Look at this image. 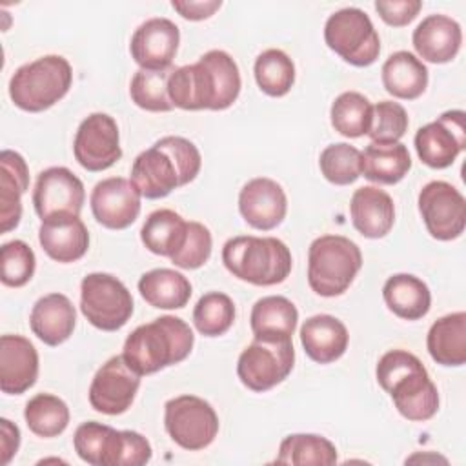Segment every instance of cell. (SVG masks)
<instances>
[{
    "mask_svg": "<svg viewBox=\"0 0 466 466\" xmlns=\"http://www.w3.org/2000/svg\"><path fill=\"white\" fill-rule=\"evenodd\" d=\"M31 331L47 346L66 342L76 326V309L62 293L40 297L29 313Z\"/></svg>",
    "mask_w": 466,
    "mask_h": 466,
    "instance_id": "cell-25",
    "label": "cell"
},
{
    "mask_svg": "<svg viewBox=\"0 0 466 466\" xmlns=\"http://www.w3.org/2000/svg\"><path fill=\"white\" fill-rule=\"evenodd\" d=\"M73 153L76 162L91 173L109 169L122 157L115 118L107 113H91L86 116L76 129Z\"/></svg>",
    "mask_w": 466,
    "mask_h": 466,
    "instance_id": "cell-15",
    "label": "cell"
},
{
    "mask_svg": "<svg viewBox=\"0 0 466 466\" xmlns=\"http://www.w3.org/2000/svg\"><path fill=\"white\" fill-rule=\"evenodd\" d=\"M371 102L359 91L340 93L333 100L329 109L333 129L348 138H359L362 135H368L371 126Z\"/></svg>",
    "mask_w": 466,
    "mask_h": 466,
    "instance_id": "cell-36",
    "label": "cell"
},
{
    "mask_svg": "<svg viewBox=\"0 0 466 466\" xmlns=\"http://www.w3.org/2000/svg\"><path fill=\"white\" fill-rule=\"evenodd\" d=\"M362 268L359 246L342 235H322L308 249V284L320 297L342 295Z\"/></svg>",
    "mask_w": 466,
    "mask_h": 466,
    "instance_id": "cell-8",
    "label": "cell"
},
{
    "mask_svg": "<svg viewBox=\"0 0 466 466\" xmlns=\"http://www.w3.org/2000/svg\"><path fill=\"white\" fill-rule=\"evenodd\" d=\"M299 311L295 304L282 295H268L258 299L249 315L253 337L291 339L297 329Z\"/></svg>",
    "mask_w": 466,
    "mask_h": 466,
    "instance_id": "cell-32",
    "label": "cell"
},
{
    "mask_svg": "<svg viewBox=\"0 0 466 466\" xmlns=\"http://www.w3.org/2000/svg\"><path fill=\"white\" fill-rule=\"evenodd\" d=\"M300 342L311 360L329 364L344 355L350 335L342 320L328 313H319L306 319L300 326Z\"/></svg>",
    "mask_w": 466,
    "mask_h": 466,
    "instance_id": "cell-26",
    "label": "cell"
},
{
    "mask_svg": "<svg viewBox=\"0 0 466 466\" xmlns=\"http://www.w3.org/2000/svg\"><path fill=\"white\" fill-rule=\"evenodd\" d=\"M187 233V222L173 209H157L147 215L142 229V244L155 255H175Z\"/></svg>",
    "mask_w": 466,
    "mask_h": 466,
    "instance_id": "cell-34",
    "label": "cell"
},
{
    "mask_svg": "<svg viewBox=\"0 0 466 466\" xmlns=\"http://www.w3.org/2000/svg\"><path fill=\"white\" fill-rule=\"evenodd\" d=\"M430 357L441 366H462L466 362V313L455 311L437 319L426 337Z\"/></svg>",
    "mask_w": 466,
    "mask_h": 466,
    "instance_id": "cell-28",
    "label": "cell"
},
{
    "mask_svg": "<svg viewBox=\"0 0 466 466\" xmlns=\"http://www.w3.org/2000/svg\"><path fill=\"white\" fill-rule=\"evenodd\" d=\"M193 344L195 335L187 322L175 315H162L127 335L122 357L138 375H151L182 362Z\"/></svg>",
    "mask_w": 466,
    "mask_h": 466,
    "instance_id": "cell-4",
    "label": "cell"
},
{
    "mask_svg": "<svg viewBox=\"0 0 466 466\" xmlns=\"http://www.w3.org/2000/svg\"><path fill=\"white\" fill-rule=\"evenodd\" d=\"M411 169V157L404 144L371 142L360 151V175L382 186L400 182Z\"/></svg>",
    "mask_w": 466,
    "mask_h": 466,
    "instance_id": "cell-29",
    "label": "cell"
},
{
    "mask_svg": "<svg viewBox=\"0 0 466 466\" xmlns=\"http://www.w3.org/2000/svg\"><path fill=\"white\" fill-rule=\"evenodd\" d=\"M140 191L124 177H109L91 191L89 204L93 217L107 229L129 228L140 213Z\"/></svg>",
    "mask_w": 466,
    "mask_h": 466,
    "instance_id": "cell-18",
    "label": "cell"
},
{
    "mask_svg": "<svg viewBox=\"0 0 466 466\" xmlns=\"http://www.w3.org/2000/svg\"><path fill=\"white\" fill-rule=\"evenodd\" d=\"M257 86L269 96H284L295 84V64L282 49L262 51L253 66Z\"/></svg>",
    "mask_w": 466,
    "mask_h": 466,
    "instance_id": "cell-38",
    "label": "cell"
},
{
    "mask_svg": "<svg viewBox=\"0 0 466 466\" xmlns=\"http://www.w3.org/2000/svg\"><path fill=\"white\" fill-rule=\"evenodd\" d=\"M337 448L331 441L315 433H293L282 439L279 446L277 462L280 464H315L331 466L337 464Z\"/></svg>",
    "mask_w": 466,
    "mask_h": 466,
    "instance_id": "cell-35",
    "label": "cell"
},
{
    "mask_svg": "<svg viewBox=\"0 0 466 466\" xmlns=\"http://www.w3.org/2000/svg\"><path fill=\"white\" fill-rule=\"evenodd\" d=\"M235 322V304L222 291L202 295L193 309V324L204 337H220Z\"/></svg>",
    "mask_w": 466,
    "mask_h": 466,
    "instance_id": "cell-40",
    "label": "cell"
},
{
    "mask_svg": "<svg viewBox=\"0 0 466 466\" xmlns=\"http://www.w3.org/2000/svg\"><path fill=\"white\" fill-rule=\"evenodd\" d=\"M213 238L209 229L195 220L187 222V233L180 249L171 255V262L180 269H197L209 260Z\"/></svg>",
    "mask_w": 466,
    "mask_h": 466,
    "instance_id": "cell-44",
    "label": "cell"
},
{
    "mask_svg": "<svg viewBox=\"0 0 466 466\" xmlns=\"http://www.w3.org/2000/svg\"><path fill=\"white\" fill-rule=\"evenodd\" d=\"M20 430L9 419H0V464L5 466L18 451Z\"/></svg>",
    "mask_w": 466,
    "mask_h": 466,
    "instance_id": "cell-47",
    "label": "cell"
},
{
    "mask_svg": "<svg viewBox=\"0 0 466 466\" xmlns=\"http://www.w3.org/2000/svg\"><path fill=\"white\" fill-rule=\"evenodd\" d=\"M240 86V71L233 56L222 49H211L195 64L173 67L167 95L171 104L184 111H222L238 98Z\"/></svg>",
    "mask_w": 466,
    "mask_h": 466,
    "instance_id": "cell-1",
    "label": "cell"
},
{
    "mask_svg": "<svg viewBox=\"0 0 466 466\" xmlns=\"http://www.w3.org/2000/svg\"><path fill=\"white\" fill-rule=\"evenodd\" d=\"M38 377V351L24 335L0 339V388L7 395H22Z\"/></svg>",
    "mask_w": 466,
    "mask_h": 466,
    "instance_id": "cell-21",
    "label": "cell"
},
{
    "mask_svg": "<svg viewBox=\"0 0 466 466\" xmlns=\"http://www.w3.org/2000/svg\"><path fill=\"white\" fill-rule=\"evenodd\" d=\"M350 215L353 228L362 237L382 238L395 224V204L384 189L377 186H362L351 195Z\"/></svg>",
    "mask_w": 466,
    "mask_h": 466,
    "instance_id": "cell-24",
    "label": "cell"
},
{
    "mask_svg": "<svg viewBox=\"0 0 466 466\" xmlns=\"http://www.w3.org/2000/svg\"><path fill=\"white\" fill-rule=\"evenodd\" d=\"M408 113L406 109L393 100H382L373 106L371 126L368 137L377 144L399 142L408 131Z\"/></svg>",
    "mask_w": 466,
    "mask_h": 466,
    "instance_id": "cell-43",
    "label": "cell"
},
{
    "mask_svg": "<svg viewBox=\"0 0 466 466\" xmlns=\"http://www.w3.org/2000/svg\"><path fill=\"white\" fill-rule=\"evenodd\" d=\"M324 42L355 67L371 66L380 53V38L370 16L359 7H344L328 16Z\"/></svg>",
    "mask_w": 466,
    "mask_h": 466,
    "instance_id": "cell-9",
    "label": "cell"
},
{
    "mask_svg": "<svg viewBox=\"0 0 466 466\" xmlns=\"http://www.w3.org/2000/svg\"><path fill=\"white\" fill-rule=\"evenodd\" d=\"M29 189V169L13 149L0 153V231L15 229L22 217V195Z\"/></svg>",
    "mask_w": 466,
    "mask_h": 466,
    "instance_id": "cell-27",
    "label": "cell"
},
{
    "mask_svg": "<svg viewBox=\"0 0 466 466\" xmlns=\"http://www.w3.org/2000/svg\"><path fill=\"white\" fill-rule=\"evenodd\" d=\"M202 157L197 146L177 135L162 137L144 149L131 166V182L146 198H164L173 189L193 182Z\"/></svg>",
    "mask_w": 466,
    "mask_h": 466,
    "instance_id": "cell-2",
    "label": "cell"
},
{
    "mask_svg": "<svg viewBox=\"0 0 466 466\" xmlns=\"http://www.w3.org/2000/svg\"><path fill=\"white\" fill-rule=\"evenodd\" d=\"M71 84V64L60 55H46L20 66L13 73L9 98L22 111L40 113L62 100Z\"/></svg>",
    "mask_w": 466,
    "mask_h": 466,
    "instance_id": "cell-6",
    "label": "cell"
},
{
    "mask_svg": "<svg viewBox=\"0 0 466 466\" xmlns=\"http://www.w3.org/2000/svg\"><path fill=\"white\" fill-rule=\"evenodd\" d=\"M138 291L153 308L180 309L189 302L191 282L175 269L157 268L140 277Z\"/></svg>",
    "mask_w": 466,
    "mask_h": 466,
    "instance_id": "cell-33",
    "label": "cell"
},
{
    "mask_svg": "<svg viewBox=\"0 0 466 466\" xmlns=\"http://www.w3.org/2000/svg\"><path fill=\"white\" fill-rule=\"evenodd\" d=\"M466 147V115L461 109L444 111L437 120L419 127L415 151L433 169L450 167Z\"/></svg>",
    "mask_w": 466,
    "mask_h": 466,
    "instance_id": "cell-14",
    "label": "cell"
},
{
    "mask_svg": "<svg viewBox=\"0 0 466 466\" xmlns=\"http://www.w3.org/2000/svg\"><path fill=\"white\" fill-rule=\"evenodd\" d=\"M422 9L420 0H377L375 11L386 22L393 27L408 25Z\"/></svg>",
    "mask_w": 466,
    "mask_h": 466,
    "instance_id": "cell-45",
    "label": "cell"
},
{
    "mask_svg": "<svg viewBox=\"0 0 466 466\" xmlns=\"http://www.w3.org/2000/svg\"><path fill=\"white\" fill-rule=\"evenodd\" d=\"M293 364L295 348L291 339L255 337L238 355L237 375L248 390L262 393L286 380Z\"/></svg>",
    "mask_w": 466,
    "mask_h": 466,
    "instance_id": "cell-10",
    "label": "cell"
},
{
    "mask_svg": "<svg viewBox=\"0 0 466 466\" xmlns=\"http://www.w3.org/2000/svg\"><path fill=\"white\" fill-rule=\"evenodd\" d=\"M80 311L96 329L116 331L133 315V297L116 277L89 273L80 282Z\"/></svg>",
    "mask_w": 466,
    "mask_h": 466,
    "instance_id": "cell-11",
    "label": "cell"
},
{
    "mask_svg": "<svg viewBox=\"0 0 466 466\" xmlns=\"http://www.w3.org/2000/svg\"><path fill=\"white\" fill-rule=\"evenodd\" d=\"M0 264H2V273H0L2 284L9 288H22L35 275V268H36L35 251L24 240L15 238L11 242L2 244Z\"/></svg>",
    "mask_w": 466,
    "mask_h": 466,
    "instance_id": "cell-42",
    "label": "cell"
},
{
    "mask_svg": "<svg viewBox=\"0 0 466 466\" xmlns=\"http://www.w3.org/2000/svg\"><path fill=\"white\" fill-rule=\"evenodd\" d=\"M382 86L395 98L415 100L428 87V69L410 51H395L382 64Z\"/></svg>",
    "mask_w": 466,
    "mask_h": 466,
    "instance_id": "cell-30",
    "label": "cell"
},
{
    "mask_svg": "<svg viewBox=\"0 0 466 466\" xmlns=\"http://www.w3.org/2000/svg\"><path fill=\"white\" fill-rule=\"evenodd\" d=\"M140 377L122 355L106 360L95 373L89 386V404L104 415L127 411L140 388Z\"/></svg>",
    "mask_w": 466,
    "mask_h": 466,
    "instance_id": "cell-16",
    "label": "cell"
},
{
    "mask_svg": "<svg viewBox=\"0 0 466 466\" xmlns=\"http://www.w3.org/2000/svg\"><path fill=\"white\" fill-rule=\"evenodd\" d=\"M417 55L431 64L451 62L462 44V29L446 15H428L411 35Z\"/></svg>",
    "mask_w": 466,
    "mask_h": 466,
    "instance_id": "cell-23",
    "label": "cell"
},
{
    "mask_svg": "<svg viewBox=\"0 0 466 466\" xmlns=\"http://www.w3.org/2000/svg\"><path fill=\"white\" fill-rule=\"evenodd\" d=\"M222 262L233 277L253 286L280 284L293 266L291 251L280 238L253 235L229 238L222 248Z\"/></svg>",
    "mask_w": 466,
    "mask_h": 466,
    "instance_id": "cell-5",
    "label": "cell"
},
{
    "mask_svg": "<svg viewBox=\"0 0 466 466\" xmlns=\"http://www.w3.org/2000/svg\"><path fill=\"white\" fill-rule=\"evenodd\" d=\"M38 242L49 258L69 264L87 253L89 233L80 215H56L42 220Z\"/></svg>",
    "mask_w": 466,
    "mask_h": 466,
    "instance_id": "cell-22",
    "label": "cell"
},
{
    "mask_svg": "<svg viewBox=\"0 0 466 466\" xmlns=\"http://www.w3.org/2000/svg\"><path fill=\"white\" fill-rule=\"evenodd\" d=\"M76 455L91 466H142L151 459V444L138 431L115 430L107 424L82 422L75 435Z\"/></svg>",
    "mask_w": 466,
    "mask_h": 466,
    "instance_id": "cell-7",
    "label": "cell"
},
{
    "mask_svg": "<svg viewBox=\"0 0 466 466\" xmlns=\"http://www.w3.org/2000/svg\"><path fill=\"white\" fill-rule=\"evenodd\" d=\"M377 382L391 397L397 411L413 422L430 420L439 410V391L428 370L413 353L390 350L377 362Z\"/></svg>",
    "mask_w": 466,
    "mask_h": 466,
    "instance_id": "cell-3",
    "label": "cell"
},
{
    "mask_svg": "<svg viewBox=\"0 0 466 466\" xmlns=\"http://www.w3.org/2000/svg\"><path fill=\"white\" fill-rule=\"evenodd\" d=\"M319 167L335 186H350L360 177V151L346 142L329 144L320 151Z\"/></svg>",
    "mask_w": 466,
    "mask_h": 466,
    "instance_id": "cell-41",
    "label": "cell"
},
{
    "mask_svg": "<svg viewBox=\"0 0 466 466\" xmlns=\"http://www.w3.org/2000/svg\"><path fill=\"white\" fill-rule=\"evenodd\" d=\"M180 31L169 18L155 16L142 22L129 42L131 58L140 69H167L177 55Z\"/></svg>",
    "mask_w": 466,
    "mask_h": 466,
    "instance_id": "cell-19",
    "label": "cell"
},
{
    "mask_svg": "<svg viewBox=\"0 0 466 466\" xmlns=\"http://www.w3.org/2000/svg\"><path fill=\"white\" fill-rule=\"evenodd\" d=\"M24 419L27 428L44 439L64 433L69 424L67 404L53 393H36L24 408Z\"/></svg>",
    "mask_w": 466,
    "mask_h": 466,
    "instance_id": "cell-37",
    "label": "cell"
},
{
    "mask_svg": "<svg viewBox=\"0 0 466 466\" xmlns=\"http://www.w3.org/2000/svg\"><path fill=\"white\" fill-rule=\"evenodd\" d=\"M382 297L388 309L404 320L422 319L431 306L430 288L410 273L391 275L382 286Z\"/></svg>",
    "mask_w": 466,
    "mask_h": 466,
    "instance_id": "cell-31",
    "label": "cell"
},
{
    "mask_svg": "<svg viewBox=\"0 0 466 466\" xmlns=\"http://www.w3.org/2000/svg\"><path fill=\"white\" fill-rule=\"evenodd\" d=\"M164 426L180 448L198 451L215 441L218 415L208 400L197 395H178L164 404Z\"/></svg>",
    "mask_w": 466,
    "mask_h": 466,
    "instance_id": "cell-12",
    "label": "cell"
},
{
    "mask_svg": "<svg viewBox=\"0 0 466 466\" xmlns=\"http://www.w3.org/2000/svg\"><path fill=\"white\" fill-rule=\"evenodd\" d=\"M238 211L255 229H275L286 217L288 198L279 182L268 177L248 180L238 193Z\"/></svg>",
    "mask_w": 466,
    "mask_h": 466,
    "instance_id": "cell-20",
    "label": "cell"
},
{
    "mask_svg": "<svg viewBox=\"0 0 466 466\" xmlns=\"http://www.w3.org/2000/svg\"><path fill=\"white\" fill-rule=\"evenodd\" d=\"M173 71V66L167 69H138L129 84V95L135 106L151 113H166L175 106L167 95V78Z\"/></svg>",
    "mask_w": 466,
    "mask_h": 466,
    "instance_id": "cell-39",
    "label": "cell"
},
{
    "mask_svg": "<svg viewBox=\"0 0 466 466\" xmlns=\"http://www.w3.org/2000/svg\"><path fill=\"white\" fill-rule=\"evenodd\" d=\"M419 213L428 233L437 240L459 238L466 228V200L444 180L428 182L419 193Z\"/></svg>",
    "mask_w": 466,
    "mask_h": 466,
    "instance_id": "cell-13",
    "label": "cell"
},
{
    "mask_svg": "<svg viewBox=\"0 0 466 466\" xmlns=\"http://www.w3.org/2000/svg\"><path fill=\"white\" fill-rule=\"evenodd\" d=\"M222 5L220 0H173L171 7L186 20L191 22H198V20H206L209 16L215 15V11H218Z\"/></svg>",
    "mask_w": 466,
    "mask_h": 466,
    "instance_id": "cell-46",
    "label": "cell"
},
{
    "mask_svg": "<svg viewBox=\"0 0 466 466\" xmlns=\"http://www.w3.org/2000/svg\"><path fill=\"white\" fill-rule=\"evenodd\" d=\"M86 200L82 180L64 166L38 173L33 189V206L40 220L56 215H80Z\"/></svg>",
    "mask_w": 466,
    "mask_h": 466,
    "instance_id": "cell-17",
    "label": "cell"
}]
</instances>
